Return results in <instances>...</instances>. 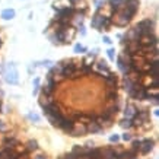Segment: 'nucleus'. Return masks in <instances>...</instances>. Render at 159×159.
Returning a JSON list of instances; mask_svg holds the SVG:
<instances>
[{"label":"nucleus","instance_id":"nucleus-1","mask_svg":"<svg viewBox=\"0 0 159 159\" xmlns=\"http://www.w3.org/2000/svg\"><path fill=\"white\" fill-rule=\"evenodd\" d=\"M19 155L16 153L13 149H5L3 152H0V159H18Z\"/></svg>","mask_w":159,"mask_h":159},{"label":"nucleus","instance_id":"nucleus-2","mask_svg":"<svg viewBox=\"0 0 159 159\" xmlns=\"http://www.w3.org/2000/svg\"><path fill=\"white\" fill-rule=\"evenodd\" d=\"M108 3H110L111 10H112V12H117V10L123 9L125 6V0H110Z\"/></svg>","mask_w":159,"mask_h":159},{"label":"nucleus","instance_id":"nucleus-3","mask_svg":"<svg viewBox=\"0 0 159 159\" xmlns=\"http://www.w3.org/2000/svg\"><path fill=\"white\" fill-rule=\"evenodd\" d=\"M139 149L142 153H149L150 150L153 149V142H152V140H145V142H142Z\"/></svg>","mask_w":159,"mask_h":159},{"label":"nucleus","instance_id":"nucleus-4","mask_svg":"<svg viewBox=\"0 0 159 159\" xmlns=\"http://www.w3.org/2000/svg\"><path fill=\"white\" fill-rule=\"evenodd\" d=\"M105 82L108 83V86H110L111 89H114V88H117V76L112 75V73H110V75L105 77Z\"/></svg>","mask_w":159,"mask_h":159},{"label":"nucleus","instance_id":"nucleus-5","mask_svg":"<svg viewBox=\"0 0 159 159\" xmlns=\"http://www.w3.org/2000/svg\"><path fill=\"white\" fill-rule=\"evenodd\" d=\"M6 80L12 83V85H16L18 83V73H16V70H12V72L7 73L6 75Z\"/></svg>","mask_w":159,"mask_h":159},{"label":"nucleus","instance_id":"nucleus-6","mask_svg":"<svg viewBox=\"0 0 159 159\" xmlns=\"http://www.w3.org/2000/svg\"><path fill=\"white\" fill-rule=\"evenodd\" d=\"M136 108L133 105H127L125 107V110H124V116H125V118H133V117H136Z\"/></svg>","mask_w":159,"mask_h":159},{"label":"nucleus","instance_id":"nucleus-7","mask_svg":"<svg viewBox=\"0 0 159 159\" xmlns=\"http://www.w3.org/2000/svg\"><path fill=\"white\" fill-rule=\"evenodd\" d=\"M102 129L101 125L98 124V123H89L86 127V131H89V133H99Z\"/></svg>","mask_w":159,"mask_h":159},{"label":"nucleus","instance_id":"nucleus-8","mask_svg":"<svg viewBox=\"0 0 159 159\" xmlns=\"http://www.w3.org/2000/svg\"><path fill=\"white\" fill-rule=\"evenodd\" d=\"M153 26V22L150 19H143V20H140L139 24L136 25V28H139V29H145V28H152Z\"/></svg>","mask_w":159,"mask_h":159},{"label":"nucleus","instance_id":"nucleus-9","mask_svg":"<svg viewBox=\"0 0 159 159\" xmlns=\"http://www.w3.org/2000/svg\"><path fill=\"white\" fill-rule=\"evenodd\" d=\"M2 18L5 20H10L15 18V10L13 9H5L2 12Z\"/></svg>","mask_w":159,"mask_h":159},{"label":"nucleus","instance_id":"nucleus-10","mask_svg":"<svg viewBox=\"0 0 159 159\" xmlns=\"http://www.w3.org/2000/svg\"><path fill=\"white\" fill-rule=\"evenodd\" d=\"M70 133H72V136H75V137H77V136H83L85 133H86V127H85V125H82V127L79 125L76 130H72Z\"/></svg>","mask_w":159,"mask_h":159},{"label":"nucleus","instance_id":"nucleus-11","mask_svg":"<svg viewBox=\"0 0 159 159\" xmlns=\"http://www.w3.org/2000/svg\"><path fill=\"white\" fill-rule=\"evenodd\" d=\"M150 75H152V77H153V79H158V61H156V60H155V61L152 63Z\"/></svg>","mask_w":159,"mask_h":159},{"label":"nucleus","instance_id":"nucleus-12","mask_svg":"<svg viewBox=\"0 0 159 159\" xmlns=\"http://www.w3.org/2000/svg\"><path fill=\"white\" fill-rule=\"evenodd\" d=\"M26 149L28 150H37L38 149V143H37L35 140H29L28 145H26Z\"/></svg>","mask_w":159,"mask_h":159},{"label":"nucleus","instance_id":"nucleus-13","mask_svg":"<svg viewBox=\"0 0 159 159\" xmlns=\"http://www.w3.org/2000/svg\"><path fill=\"white\" fill-rule=\"evenodd\" d=\"M120 125L123 127V129H129V127H131V125H133V123H131L130 118H125V120H123L120 123Z\"/></svg>","mask_w":159,"mask_h":159},{"label":"nucleus","instance_id":"nucleus-14","mask_svg":"<svg viewBox=\"0 0 159 159\" xmlns=\"http://www.w3.org/2000/svg\"><path fill=\"white\" fill-rule=\"evenodd\" d=\"M97 66H98L99 70H105V72H108V64H107V61H104V60H99Z\"/></svg>","mask_w":159,"mask_h":159},{"label":"nucleus","instance_id":"nucleus-15","mask_svg":"<svg viewBox=\"0 0 159 159\" xmlns=\"http://www.w3.org/2000/svg\"><path fill=\"white\" fill-rule=\"evenodd\" d=\"M80 51H86V48L82 47L80 44H76V45H75V53H80Z\"/></svg>","mask_w":159,"mask_h":159},{"label":"nucleus","instance_id":"nucleus-16","mask_svg":"<svg viewBox=\"0 0 159 159\" xmlns=\"http://www.w3.org/2000/svg\"><path fill=\"white\" fill-rule=\"evenodd\" d=\"M104 3H105V0H95V7H97V10L101 9Z\"/></svg>","mask_w":159,"mask_h":159},{"label":"nucleus","instance_id":"nucleus-17","mask_svg":"<svg viewBox=\"0 0 159 159\" xmlns=\"http://www.w3.org/2000/svg\"><path fill=\"white\" fill-rule=\"evenodd\" d=\"M140 143H142L140 140H134V142H133V149H134V150H139Z\"/></svg>","mask_w":159,"mask_h":159},{"label":"nucleus","instance_id":"nucleus-18","mask_svg":"<svg viewBox=\"0 0 159 159\" xmlns=\"http://www.w3.org/2000/svg\"><path fill=\"white\" fill-rule=\"evenodd\" d=\"M107 53H108V57H110L111 60H114V58H116V56H114V50H112V48H110Z\"/></svg>","mask_w":159,"mask_h":159},{"label":"nucleus","instance_id":"nucleus-19","mask_svg":"<svg viewBox=\"0 0 159 159\" xmlns=\"http://www.w3.org/2000/svg\"><path fill=\"white\" fill-rule=\"evenodd\" d=\"M108 98H110L111 101L117 99V92H111V93H108Z\"/></svg>","mask_w":159,"mask_h":159},{"label":"nucleus","instance_id":"nucleus-20","mask_svg":"<svg viewBox=\"0 0 159 159\" xmlns=\"http://www.w3.org/2000/svg\"><path fill=\"white\" fill-rule=\"evenodd\" d=\"M118 139H120V137H118V136H117V134H112V136H111V137H110V140H111V142H112V143H114V142H118Z\"/></svg>","mask_w":159,"mask_h":159},{"label":"nucleus","instance_id":"nucleus-21","mask_svg":"<svg viewBox=\"0 0 159 159\" xmlns=\"http://www.w3.org/2000/svg\"><path fill=\"white\" fill-rule=\"evenodd\" d=\"M13 143H16L15 139H6V145H13Z\"/></svg>","mask_w":159,"mask_h":159},{"label":"nucleus","instance_id":"nucleus-22","mask_svg":"<svg viewBox=\"0 0 159 159\" xmlns=\"http://www.w3.org/2000/svg\"><path fill=\"white\" fill-rule=\"evenodd\" d=\"M31 120H34V121H39V117L38 116H35V114H31Z\"/></svg>","mask_w":159,"mask_h":159},{"label":"nucleus","instance_id":"nucleus-23","mask_svg":"<svg viewBox=\"0 0 159 159\" xmlns=\"http://www.w3.org/2000/svg\"><path fill=\"white\" fill-rule=\"evenodd\" d=\"M79 2H80V0H69V3H70V5H72V6L77 5V3H79Z\"/></svg>","mask_w":159,"mask_h":159},{"label":"nucleus","instance_id":"nucleus-24","mask_svg":"<svg viewBox=\"0 0 159 159\" xmlns=\"http://www.w3.org/2000/svg\"><path fill=\"white\" fill-rule=\"evenodd\" d=\"M102 41H104V43H107V44H111V39L108 38V37H104V38H102Z\"/></svg>","mask_w":159,"mask_h":159},{"label":"nucleus","instance_id":"nucleus-25","mask_svg":"<svg viewBox=\"0 0 159 159\" xmlns=\"http://www.w3.org/2000/svg\"><path fill=\"white\" fill-rule=\"evenodd\" d=\"M123 139H124V140H130V139H131V136L125 133V134H123Z\"/></svg>","mask_w":159,"mask_h":159},{"label":"nucleus","instance_id":"nucleus-26","mask_svg":"<svg viewBox=\"0 0 159 159\" xmlns=\"http://www.w3.org/2000/svg\"><path fill=\"white\" fill-rule=\"evenodd\" d=\"M0 130H6V127L2 124V121H0Z\"/></svg>","mask_w":159,"mask_h":159},{"label":"nucleus","instance_id":"nucleus-27","mask_svg":"<svg viewBox=\"0 0 159 159\" xmlns=\"http://www.w3.org/2000/svg\"><path fill=\"white\" fill-rule=\"evenodd\" d=\"M35 159H45V156H44V155H39V156H37Z\"/></svg>","mask_w":159,"mask_h":159},{"label":"nucleus","instance_id":"nucleus-28","mask_svg":"<svg viewBox=\"0 0 159 159\" xmlns=\"http://www.w3.org/2000/svg\"><path fill=\"white\" fill-rule=\"evenodd\" d=\"M0 47H2V39H0Z\"/></svg>","mask_w":159,"mask_h":159},{"label":"nucleus","instance_id":"nucleus-29","mask_svg":"<svg viewBox=\"0 0 159 159\" xmlns=\"http://www.w3.org/2000/svg\"><path fill=\"white\" fill-rule=\"evenodd\" d=\"M131 159H136V158H131Z\"/></svg>","mask_w":159,"mask_h":159},{"label":"nucleus","instance_id":"nucleus-30","mask_svg":"<svg viewBox=\"0 0 159 159\" xmlns=\"http://www.w3.org/2000/svg\"><path fill=\"white\" fill-rule=\"evenodd\" d=\"M0 107H2V105H0Z\"/></svg>","mask_w":159,"mask_h":159},{"label":"nucleus","instance_id":"nucleus-31","mask_svg":"<svg viewBox=\"0 0 159 159\" xmlns=\"http://www.w3.org/2000/svg\"><path fill=\"white\" fill-rule=\"evenodd\" d=\"M61 159H63V158H61Z\"/></svg>","mask_w":159,"mask_h":159}]
</instances>
